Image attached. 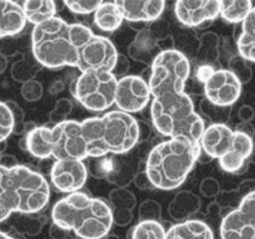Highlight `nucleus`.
<instances>
[{
	"label": "nucleus",
	"instance_id": "obj_1",
	"mask_svg": "<svg viewBox=\"0 0 255 239\" xmlns=\"http://www.w3.org/2000/svg\"><path fill=\"white\" fill-rule=\"evenodd\" d=\"M94 32L83 23H68L61 17L34 26L31 32L32 55L44 68H79L86 45Z\"/></svg>",
	"mask_w": 255,
	"mask_h": 239
},
{
	"label": "nucleus",
	"instance_id": "obj_2",
	"mask_svg": "<svg viewBox=\"0 0 255 239\" xmlns=\"http://www.w3.org/2000/svg\"><path fill=\"white\" fill-rule=\"evenodd\" d=\"M53 224L81 239H103L113 226L112 207L101 198L73 193L56 202L51 212Z\"/></svg>",
	"mask_w": 255,
	"mask_h": 239
},
{
	"label": "nucleus",
	"instance_id": "obj_3",
	"mask_svg": "<svg viewBox=\"0 0 255 239\" xmlns=\"http://www.w3.org/2000/svg\"><path fill=\"white\" fill-rule=\"evenodd\" d=\"M51 197V189L42 173L27 167L0 165V223L13 212L32 215L44 210Z\"/></svg>",
	"mask_w": 255,
	"mask_h": 239
},
{
	"label": "nucleus",
	"instance_id": "obj_4",
	"mask_svg": "<svg viewBox=\"0 0 255 239\" xmlns=\"http://www.w3.org/2000/svg\"><path fill=\"white\" fill-rule=\"evenodd\" d=\"M82 136L88 158L125 154L139 141V123L131 114L116 110L83 120Z\"/></svg>",
	"mask_w": 255,
	"mask_h": 239
},
{
	"label": "nucleus",
	"instance_id": "obj_5",
	"mask_svg": "<svg viewBox=\"0 0 255 239\" xmlns=\"http://www.w3.org/2000/svg\"><path fill=\"white\" fill-rule=\"evenodd\" d=\"M201 150L198 142L187 139H168L155 145L145 161V172L154 189H178L200 159Z\"/></svg>",
	"mask_w": 255,
	"mask_h": 239
},
{
	"label": "nucleus",
	"instance_id": "obj_6",
	"mask_svg": "<svg viewBox=\"0 0 255 239\" xmlns=\"http://www.w3.org/2000/svg\"><path fill=\"white\" fill-rule=\"evenodd\" d=\"M150 116L154 128L170 139H187L200 144L206 128L185 92H163L153 96Z\"/></svg>",
	"mask_w": 255,
	"mask_h": 239
},
{
	"label": "nucleus",
	"instance_id": "obj_7",
	"mask_svg": "<svg viewBox=\"0 0 255 239\" xmlns=\"http://www.w3.org/2000/svg\"><path fill=\"white\" fill-rule=\"evenodd\" d=\"M117 83L112 71H86L71 84L70 92L90 111H104L116 102Z\"/></svg>",
	"mask_w": 255,
	"mask_h": 239
},
{
	"label": "nucleus",
	"instance_id": "obj_8",
	"mask_svg": "<svg viewBox=\"0 0 255 239\" xmlns=\"http://www.w3.org/2000/svg\"><path fill=\"white\" fill-rule=\"evenodd\" d=\"M191 74V64L180 51L159 52L152 64L149 88L152 97L163 92H185V83Z\"/></svg>",
	"mask_w": 255,
	"mask_h": 239
},
{
	"label": "nucleus",
	"instance_id": "obj_9",
	"mask_svg": "<svg viewBox=\"0 0 255 239\" xmlns=\"http://www.w3.org/2000/svg\"><path fill=\"white\" fill-rule=\"evenodd\" d=\"M52 158L56 160H83L88 158L81 122L64 120L52 127Z\"/></svg>",
	"mask_w": 255,
	"mask_h": 239
},
{
	"label": "nucleus",
	"instance_id": "obj_10",
	"mask_svg": "<svg viewBox=\"0 0 255 239\" xmlns=\"http://www.w3.org/2000/svg\"><path fill=\"white\" fill-rule=\"evenodd\" d=\"M220 237L222 239H255V190L246 194L240 206L223 217Z\"/></svg>",
	"mask_w": 255,
	"mask_h": 239
},
{
	"label": "nucleus",
	"instance_id": "obj_11",
	"mask_svg": "<svg viewBox=\"0 0 255 239\" xmlns=\"http://www.w3.org/2000/svg\"><path fill=\"white\" fill-rule=\"evenodd\" d=\"M243 83L231 70L220 69L210 71L205 78V98L218 106L231 107L241 96Z\"/></svg>",
	"mask_w": 255,
	"mask_h": 239
},
{
	"label": "nucleus",
	"instance_id": "obj_12",
	"mask_svg": "<svg viewBox=\"0 0 255 239\" xmlns=\"http://www.w3.org/2000/svg\"><path fill=\"white\" fill-rule=\"evenodd\" d=\"M150 97L149 84L139 75H126L118 79L114 103L123 113L141 111L149 103Z\"/></svg>",
	"mask_w": 255,
	"mask_h": 239
},
{
	"label": "nucleus",
	"instance_id": "obj_13",
	"mask_svg": "<svg viewBox=\"0 0 255 239\" xmlns=\"http://www.w3.org/2000/svg\"><path fill=\"white\" fill-rule=\"evenodd\" d=\"M120 53L116 45L108 38L94 35L82 55L79 70L86 71H113Z\"/></svg>",
	"mask_w": 255,
	"mask_h": 239
},
{
	"label": "nucleus",
	"instance_id": "obj_14",
	"mask_svg": "<svg viewBox=\"0 0 255 239\" xmlns=\"http://www.w3.org/2000/svg\"><path fill=\"white\" fill-rule=\"evenodd\" d=\"M51 181L58 191L78 193L87 181V167L83 160H56L52 164Z\"/></svg>",
	"mask_w": 255,
	"mask_h": 239
},
{
	"label": "nucleus",
	"instance_id": "obj_15",
	"mask_svg": "<svg viewBox=\"0 0 255 239\" xmlns=\"http://www.w3.org/2000/svg\"><path fill=\"white\" fill-rule=\"evenodd\" d=\"M175 16L179 22L188 27H196L201 23L213 21L220 16V1L215 0H178L174 5Z\"/></svg>",
	"mask_w": 255,
	"mask_h": 239
},
{
	"label": "nucleus",
	"instance_id": "obj_16",
	"mask_svg": "<svg viewBox=\"0 0 255 239\" xmlns=\"http://www.w3.org/2000/svg\"><path fill=\"white\" fill-rule=\"evenodd\" d=\"M235 131L227 124H210L200 139V146L210 159H220L233 144Z\"/></svg>",
	"mask_w": 255,
	"mask_h": 239
},
{
	"label": "nucleus",
	"instance_id": "obj_17",
	"mask_svg": "<svg viewBox=\"0 0 255 239\" xmlns=\"http://www.w3.org/2000/svg\"><path fill=\"white\" fill-rule=\"evenodd\" d=\"M116 3L120 6L123 18L131 23L154 22L161 17L166 6V1L163 0H116Z\"/></svg>",
	"mask_w": 255,
	"mask_h": 239
},
{
	"label": "nucleus",
	"instance_id": "obj_18",
	"mask_svg": "<svg viewBox=\"0 0 255 239\" xmlns=\"http://www.w3.org/2000/svg\"><path fill=\"white\" fill-rule=\"evenodd\" d=\"M254 149L252 136L240 131H235L233 144L231 149L219 159L220 168L230 173H236L244 167L245 161L250 158Z\"/></svg>",
	"mask_w": 255,
	"mask_h": 239
},
{
	"label": "nucleus",
	"instance_id": "obj_19",
	"mask_svg": "<svg viewBox=\"0 0 255 239\" xmlns=\"http://www.w3.org/2000/svg\"><path fill=\"white\" fill-rule=\"evenodd\" d=\"M26 22L21 4L10 0H0V39L19 34Z\"/></svg>",
	"mask_w": 255,
	"mask_h": 239
},
{
	"label": "nucleus",
	"instance_id": "obj_20",
	"mask_svg": "<svg viewBox=\"0 0 255 239\" xmlns=\"http://www.w3.org/2000/svg\"><path fill=\"white\" fill-rule=\"evenodd\" d=\"M201 208V199L189 190L179 191L170 202L167 212L172 220L179 223H185L192 220Z\"/></svg>",
	"mask_w": 255,
	"mask_h": 239
},
{
	"label": "nucleus",
	"instance_id": "obj_21",
	"mask_svg": "<svg viewBox=\"0 0 255 239\" xmlns=\"http://www.w3.org/2000/svg\"><path fill=\"white\" fill-rule=\"evenodd\" d=\"M158 48V39L153 35L150 30H141L136 35L133 42L128 47L129 57L142 64H153L154 58L157 57L154 53L155 49Z\"/></svg>",
	"mask_w": 255,
	"mask_h": 239
},
{
	"label": "nucleus",
	"instance_id": "obj_22",
	"mask_svg": "<svg viewBox=\"0 0 255 239\" xmlns=\"http://www.w3.org/2000/svg\"><path fill=\"white\" fill-rule=\"evenodd\" d=\"M26 150L35 158L48 159L52 157V128L43 126L36 127L31 132L26 133Z\"/></svg>",
	"mask_w": 255,
	"mask_h": 239
},
{
	"label": "nucleus",
	"instance_id": "obj_23",
	"mask_svg": "<svg viewBox=\"0 0 255 239\" xmlns=\"http://www.w3.org/2000/svg\"><path fill=\"white\" fill-rule=\"evenodd\" d=\"M166 239H214V233L204 221L189 220L171 226L167 230Z\"/></svg>",
	"mask_w": 255,
	"mask_h": 239
},
{
	"label": "nucleus",
	"instance_id": "obj_24",
	"mask_svg": "<svg viewBox=\"0 0 255 239\" xmlns=\"http://www.w3.org/2000/svg\"><path fill=\"white\" fill-rule=\"evenodd\" d=\"M123 14L116 1H103L94 14L96 26L103 31H116L123 23Z\"/></svg>",
	"mask_w": 255,
	"mask_h": 239
},
{
	"label": "nucleus",
	"instance_id": "obj_25",
	"mask_svg": "<svg viewBox=\"0 0 255 239\" xmlns=\"http://www.w3.org/2000/svg\"><path fill=\"white\" fill-rule=\"evenodd\" d=\"M26 21L38 26L56 17V3L52 0H26L22 3Z\"/></svg>",
	"mask_w": 255,
	"mask_h": 239
},
{
	"label": "nucleus",
	"instance_id": "obj_26",
	"mask_svg": "<svg viewBox=\"0 0 255 239\" xmlns=\"http://www.w3.org/2000/svg\"><path fill=\"white\" fill-rule=\"evenodd\" d=\"M237 49L244 60L255 62V6L243 22V32L237 40Z\"/></svg>",
	"mask_w": 255,
	"mask_h": 239
},
{
	"label": "nucleus",
	"instance_id": "obj_27",
	"mask_svg": "<svg viewBox=\"0 0 255 239\" xmlns=\"http://www.w3.org/2000/svg\"><path fill=\"white\" fill-rule=\"evenodd\" d=\"M253 6L250 0H239V1H220V16L230 23L244 22Z\"/></svg>",
	"mask_w": 255,
	"mask_h": 239
},
{
	"label": "nucleus",
	"instance_id": "obj_28",
	"mask_svg": "<svg viewBox=\"0 0 255 239\" xmlns=\"http://www.w3.org/2000/svg\"><path fill=\"white\" fill-rule=\"evenodd\" d=\"M167 232L159 221H140L133 226L131 239H166Z\"/></svg>",
	"mask_w": 255,
	"mask_h": 239
},
{
	"label": "nucleus",
	"instance_id": "obj_29",
	"mask_svg": "<svg viewBox=\"0 0 255 239\" xmlns=\"http://www.w3.org/2000/svg\"><path fill=\"white\" fill-rule=\"evenodd\" d=\"M200 110L202 115L206 116L207 119L210 120L211 124H226V122L230 118L231 107L218 106L215 103L204 98L200 102Z\"/></svg>",
	"mask_w": 255,
	"mask_h": 239
},
{
	"label": "nucleus",
	"instance_id": "obj_30",
	"mask_svg": "<svg viewBox=\"0 0 255 239\" xmlns=\"http://www.w3.org/2000/svg\"><path fill=\"white\" fill-rule=\"evenodd\" d=\"M109 200L113 206V210L132 211L136 206L135 194L125 187H117L110 191Z\"/></svg>",
	"mask_w": 255,
	"mask_h": 239
},
{
	"label": "nucleus",
	"instance_id": "obj_31",
	"mask_svg": "<svg viewBox=\"0 0 255 239\" xmlns=\"http://www.w3.org/2000/svg\"><path fill=\"white\" fill-rule=\"evenodd\" d=\"M44 221H40V219H34L30 217L29 215H21L16 219V226L17 232L22 233V234H27V236H36L43 228Z\"/></svg>",
	"mask_w": 255,
	"mask_h": 239
},
{
	"label": "nucleus",
	"instance_id": "obj_32",
	"mask_svg": "<svg viewBox=\"0 0 255 239\" xmlns=\"http://www.w3.org/2000/svg\"><path fill=\"white\" fill-rule=\"evenodd\" d=\"M162 217V207L153 199L144 200L139 206L140 221H159Z\"/></svg>",
	"mask_w": 255,
	"mask_h": 239
},
{
	"label": "nucleus",
	"instance_id": "obj_33",
	"mask_svg": "<svg viewBox=\"0 0 255 239\" xmlns=\"http://www.w3.org/2000/svg\"><path fill=\"white\" fill-rule=\"evenodd\" d=\"M65 6L68 8L70 12L75 13V14H90V13H95L97 8L103 4L101 0H66L64 1Z\"/></svg>",
	"mask_w": 255,
	"mask_h": 239
},
{
	"label": "nucleus",
	"instance_id": "obj_34",
	"mask_svg": "<svg viewBox=\"0 0 255 239\" xmlns=\"http://www.w3.org/2000/svg\"><path fill=\"white\" fill-rule=\"evenodd\" d=\"M14 128V119L10 113L9 107L6 106L5 102L0 101V142L5 141L13 133Z\"/></svg>",
	"mask_w": 255,
	"mask_h": 239
},
{
	"label": "nucleus",
	"instance_id": "obj_35",
	"mask_svg": "<svg viewBox=\"0 0 255 239\" xmlns=\"http://www.w3.org/2000/svg\"><path fill=\"white\" fill-rule=\"evenodd\" d=\"M21 94L25 98L26 101L29 102H35V101H39L43 96V85L40 81L38 80H31L26 81V83L22 84L21 87Z\"/></svg>",
	"mask_w": 255,
	"mask_h": 239
},
{
	"label": "nucleus",
	"instance_id": "obj_36",
	"mask_svg": "<svg viewBox=\"0 0 255 239\" xmlns=\"http://www.w3.org/2000/svg\"><path fill=\"white\" fill-rule=\"evenodd\" d=\"M245 61L246 60H244V58L240 56V57H233L230 62L231 71L239 78L240 81L243 84L246 83V81L250 79V77H252V71L248 68V65L245 64Z\"/></svg>",
	"mask_w": 255,
	"mask_h": 239
},
{
	"label": "nucleus",
	"instance_id": "obj_37",
	"mask_svg": "<svg viewBox=\"0 0 255 239\" xmlns=\"http://www.w3.org/2000/svg\"><path fill=\"white\" fill-rule=\"evenodd\" d=\"M73 110V103L69 98H61L55 105V109L51 111V119L56 122V124L64 122V119Z\"/></svg>",
	"mask_w": 255,
	"mask_h": 239
},
{
	"label": "nucleus",
	"instance_id": "obj_38",
	"mask_svg": "<svg viewBox=\"0 0 255 239\" xmlns=\"http://www.w3.org/2000/svg\"><path fill=\"white\" fill-rule=\"evenodd\" d=\"M12 77L14 80L22 81L23 84L26 83V81L31 80V78L34 77V73H31V70L27 68V65H26L25 62L21 61V62H16V64L13 65Z\"/></svg>",
	"mask_w": 255,
	"mask_h": 239
},
{
	"label": "nucleus",
	"instance_id": "obj_39",
	"mask_svg": "<svg viewBox=\"0 0 255 239\" xmlns=\"http://www.w3.org/2000/svg\"><path fill=\"white\" fill-rule=\"evenodd\" d=\"M219 182H218L215 178L207 177L205 180H202L200 185V191L202 193V195L207 198H214L217 197L218 193H219Z\"/></svg>",
	"mask_w": 255,
	"mask_h": 239
},
{
	"label": "nucleus",
	"instance_id": "obj_40",
	"mask_svg": "<svg viewBox=\"0 0 255 239\" xmlns=\"http://www.w3.org/2000/svg\"><path fill=\"white\" fill-rule=\"evenodd\" d=\"M113 211V223L116 225L126 226L128 225L133 219L132 211L128 210H112Z\"/></svg>",
	"mask_w": 255,
	"mask_h": 239
},
{
	"label": "nucleus",
	"instance_id": "obj_41",
	"mask_svg": "<svg viewBox=\"0 0 255 239\" xmlns=\"http://www.w3.org/2000/svg\"><path fill=\"white\" fill-rule=\"evenodd\" d=\"M133 184L140 190H152V189H154V186H153L150 180H149L145 169L144 171H139L133 176Z\"/></svg>",
	"mask_w": 255,
	"mask_h": 239
},
{
	"label": "nucleus",
	"instance_id": "obj_42",
	"mask_svg": "<svg viewBox=\"0 0 255 239\" xmlns=\"http://www.w3.org/2000/svg\"><path fill=\"white\" fill-rule=\"evenodd\" d=\"M129 69V62L128 60H127L125 56H118V60H117V64H116V68H114V70L112 71L114 75H116V78L118 77V75H122L123 77H126V73L128 71Z\"/></svg>",
	"mask_w": 255,
	"mask_h": 239
},
{
	"label": "nucleus",
	"instance_id": "obj_43",
	"mask_svg": "<svg viewBox=\"0 0 255 239\" xmlns=\"http://www.w3.org/2000/svg\"><path fill=\"white\" fill-rule=\"evenodd\" d=\"M137 123H139V141H146L152 136V127L146 122Z\"/></svg>",
	"mask_w": 255,
	"mask_h": 239
},
{
	"label": "nucleus",
	"instance_id": "obj_44",
	"mask_svg": "<svg viewBox=\"0 0 255 239\" xmlns=\"http://www.w3.org/2000/svg\"><path fill=\"white\" fill-rule=\"evenodd\" d=\"M0 165L5 168H13L18 165V161H17V159L13 155L4 154L0 155Z\"/></svg>",
	"mask_w": 255,
	"mask_h": 239
},
{
	"label": "nucleus",
	"instance_id": "obj_45",
	"mask_svg": "<svg viewBox=\"0 0 255 239\" xmlns=\"http://www.w3.org/2000/svg\"><path fill=\"white\" fill-rule=\"evenodd\" d=\"M253 114H254V111H253L252 107H249V106L241 107V109H240V111H239L240 118H241L244 122H248V120L252 119Z\"/></svg>",
	"mask_w": 255,
	"mask_h": 239
},
{
	"label": "nucleus",
	"instance_id": "obj_46",
	"mask_svg": "<svg viewBox=\"0 0 255 239\" xmlns=\"http://www.w3.org/2000/svg\"><path fill=\"white\" fill-rule=\"evenodd\" d=\"M61 90H64V83H62L61 80L55 81V83L52 84L51 87H49V93H52V94L60 93Z\"/></svg>",
	"mask_w": 255,
	"mask_h": 239
},
{
	"label": "nucleus",
	"instance_id": "obj_47",
	"mask_svg": "<svg viewBox=\"0 0 255 239\" xmlns=\"http://www.w3.org/2000/svg\"><path fill=\"white\" fill-rule=\"evenodd\" d=\"M5 68H6V57L0 53V74L5 70Z\"/></svg>",
	"mask_w": 255,
	"mask_h": 239
},
{
	"label": "nucleus",
	"instance_id": "obj_48",
	"mask_svg": "<svg viewBox=\"0 0 255 239\" xmlns=\"http://www.w3.org/2000/svg\"><path fill=\"white\" fill-rule=\"evenodd\" d=\"M0 239H17V238H14V237L9 236V234H6V233L0 232Z\"/></svg>",
	"mask_w": 255,
	"mask_h": 239
},
{
	"label": "nucleus",
	"instance_id": "obj_49",
	"mask_svg": "<svg viewBox=\"0 0 255 239\" xmlns=\"http://www.w3.org/2000/svg\"><path fill=\"white\" fill-rule=\"evenodd\" d=\"M105 239H121V238H120V237H117V236H108Z\"/></svg>",
	"mask_w": 255,
	"mask_h": 239
}]
</instances>
